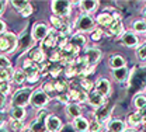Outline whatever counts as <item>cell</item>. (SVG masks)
Segmentation results:
<instances>
[{
  "mask_svg": "<svg viewBox=\"0 0 146 132\" xmlns=\"http://www.w3.org/2000/svg\"><path fill=\"white\" fill-rule=\"evenodd\" d=\"M133 105L138 108V111L146 110V96L142 94V93H138L133 97Z\"/></svg>",
  "mask_w": 146,
  "mask_h": 132,
  "instance_id": "28",
  "label": "cell"
},
{
  "mask_svg": "<svg viewBox=\"0 0 146 132\" xmlns=\"http://www.w3.org/2000/svg\"><path fill=\"white\" fill-rule=\"evenodd\" d=\"M94 24H96L94 19L91 16H89V14H84V13L80 14L76 19V23H74V25L80 31V34L82 33H91L94 30Z\"/></svg>",
  "mask_w": 146,
  "mask_h": 132,
  "instance_id": "5",
  "label": "cell"
},
{
  "mask_svg": "<svg viewBox=\"0 0 146 132\" xmlns=\"http://www.w3.org/2000/svg\"><path fill=\"white\" fill-rule=\"evenodd\" d=\"M11 79H13V82H14L16 84H23V83L27 80V79H25V73L23 72V69L14 70L13 75H11Z\"/></svg>",
  "mask_w": 146,
  "mask_h": 132,
  "instance_id": "31",
  "label": "cell"
},
{
  "mask_svg": "<svg viewBox=\"0 0 146 132\" xmlns=\"http://www.w3.org/2000/svg\"><path fill=\"white\" fill-rule=\"evenodd\" d=\"M0 69H11V62L6 55H0Z\"/></svg>",
  "mask_w": 146,
  "mask_h": 132,
  "instance_id": "38",
  "label": "cell"
},
{
  "mask_svg": "<svg viewBox=\"0 0 146 132\" xmlns=\"http://www.w3.org/2000/svg\"><path fill=\"white\" fill-rule=\"evenodd\" d=\"M132 33H146V21L145 20H135L132 23Z\"/></svg>",
  "mask_w": 146,
  "mask_h": 132,
  "instance_id": "29",
  "label": "cell"
},
{
  "mask_svg": "<svg viewBox=\"0 0 146 132\" xmlns=\"http://www.w3.org/2000/svg\"><path fill=\"white\" fill-rule=\"evenodd\" d=\"M121 42H122V45H125L128 48H135V46L139 45V38L135 33L127 31L121 35Z\"/></svg>",
  "mask_w": 146,
  "mask_h": 132,
  "instance_id": "13",
  "label": "cell"
},
{
  "mask_svg": "<svg viewBox=\"0 0 146 132\" xmlns=\"http://www.w3.org/2000/svg\"><path fill=\"white\" fill-rule=\"evenodd\" d=\"M94 117H96V121H97L98 124L104 125L106 122H108L110 121V117H111V108H110L108 105H103V107H100V108L96 110Z\"/></svg>",
  "mask_w": 146,
  "mask_h": 132,
  "instance_id": "11",
  "label": "cell"
},
{
  "mask_svg": "<svg viewBox=\"0 0 146 132\" xmlns=\"http://www.w3.org/2000/svg\"><path fill=\"white\" fill-rule=\"evenodd\" d=\"M49 70H51L49 73H51V75L54 76V77H58V76H59V73H60V70H62V69H60V66H58V65H55V66H52V68H51Z\"/></svg>",
  "mask_w": 146,
  "mask_h": 132,
  "instance_id": "46",
  "label": "cell"
},
{
  "mask_svg": "<svg viewBox=\"0 0 146 132\" xmlns=\"http://www.w3.org/2000/svg\"><path fill=\"white\" fill-rule=\"evenodd\" d=\"M28 59L33 60L36 65L42 63V62L45 60V52H44V49H42V48H38V46L31 48L30 52H28Z\"/></svg>",
  "mask_w": 146,
  "mask_h": 132,
  "instance_id": "17",
  "label": "cell"
},
{
  "mask_svg": "<svg viewBox=\"0 0 146 132\" xmlns=\"http://www.w3.org/2000/svg\"><path fill=\"white\" fill-rule=\"evenodd\" d=\"M89 131L91 132H103V127H101V124H98L97 121H93L89 124Z\"/></svg>",
  "mask_w": 146,
  "mask_h": 132,
  "instance_id": "41",
  "label": "cell"
},
{
  "mask_svg": "<svg viewBox=\"0 0 146 132\" xmlns=\"http://www.w3.org/2000/svg\"><path fill=\"white\" fill-rule=\"evenodd\" d=\"M103 132H108V131H103Z\"/></svg>",
  "mask_w": 146,
  "mask_h": 132,
  "instance_id": "57",
  "label": "cell"
},
{
  "mask_svg": "<svg viewBox=\"0 0 146 132\" xmlns=\"http://www.w3.org/2000/svg\"><path fill=\"white\" fill-rule=\"evenodd\" d=\"M30 4V1H25V0H14V1H11V6L14 7V9H17L18 11H21L24 7H27Z\"/></svg>",
  "mask_w": 146,
  "mask_h": 132,
  "instance_id": "39",
  "label": "cell"
},
{
  "mask_svg": "<svg viewBox=\"0 0 146 132\" xmlns=\"http://www.w3.org/2000/svg\"><path fill=\"white\" fill-rule=\"evenodd\" d=\"M142 17H143V20L146 21V7H143V9H142Z\"/></svg>",
  "mask_w": 146,
  "mask_h": 132,
  "instance_id": "53",
  "label": "cell"
},
{
  "mask_svg": "<svg viewBox=\"0 0 146 132\" xmlns=\"http://www.w3.org/2000/svg\"><path fill=\"white\" fill-rule=\"evenodd\" d=\"M108 34L112 35V37H121V35L124 34V25H122V23H121L119 20L115 21L108 28Z\"/></svg>",
  "mask_w": 146,
  "mask_h": 132,
  "instance_id": "27",
  "label": "cell"
},
{
  "mask_svg": "<svg viewBox=\"0 0 146 132\" xmlns=\"http://www.w3.org/2000/svg\"><path fill=\"white\" fill-rule=\"evenodd\" d=\"M6 107V96H3L0 93V111H3Z\"/></svg>",
  "mask_w": 146,
  "mask_h": 132,
  "instance_id": "49",
  "label": "cell"
},
{
  "mask_svg": "<svg viewBox=\"0 0 146 132\" xmlns=\"http://www.w3.org/2000/svg\"><path fill=\"white\" fill-rule=\"evenodd\" d=\"M25 108L23 107H11L10 108V118L16 121H23L25 118Z\"/></svg>",
  "mask_w": 146,
  "mask_h": 132,
  "instance_id": "26",
  "label": "cell"
},
{
  "mask_svg": "<svg viewBox=\"0 0 146 132\" xmlns=\"http://www.w3.org/2000/svg\"><path fill=\"white\" fill-rule=\"evenodd\" d=\"M18 46V38L13 33H3L0 35V52L10 54L14 52Z\"/></svg>",
  "mask_w": 146,
  "mask_h": 132,
  "instance_id": "1",
  "label": "cell"
},
{
  "mask_svg": "<svg viewBox=\"0 0 146 132\" xmlns=\"http://www.w3.org/2000/svg\"><path fill=\"white\" fill-rule=\"evenodd\" d=\"M69 42L72 44L74 48H77V49L80 51L82 48H84V46H86V44H87V39H86V37H84L83 34L77 33V34L72 35V38H70V41H69Z\"/></svg>",
  "mask_w": 146,
  "mask_h": 132,
  "instance_id": "24",
  "label": "cell"
},
{
  "mask_svg": "<svg viewBox=\"0 0 146 132\" xmlns=\"http://www.w3.org/2000/svg\"><path fill=\"white\" fill-rule=\"evenodd\" d=\"M66 115L69 118H73V119L82 117V107L79 104H76V103H69L66 105Z\"/></svg>",
  "mask_w": 146,
  "mask_h": 132,
  "instance_id": "22",
  "label": "cell"
},
{
  "mask_svg": "<svg viewBox=\"0 0 146 132\" xmlns=\"http://www.w3.org/2000/svg\"><path fill=\"white\" fill-rule=\"evenodd\" d=\"M13 75L11 69H0V83L1 82H7Z\"/></svg>",
  "mask_w": 146,
  "mask_h": 132,
  "instance_id": "40",
  "label": "cell"
},
{
  "mask_svg": "<svg viewBox=\"0 0 146 132\" xmlns=\"http://www.w3.org/2000/svg\"><path fill=\"white\" fill-rule=\"evenodd\" d=\"M54 87H55V92H56L58 96L68 93V84H66V82H63V80H56V82H54Z\"/></svg>",
  "mask_w": 146,
  "mask_h": 132,
  "instance_id": "30",
  "label": "cell"
},
{
  "mask_svg": "<svg viewBox=\"0 0 146 132\" xmlns=\"http://www.w3.org/2000/svg\"><path fill=\"white\" fill-rule=\"evenodd\" d=\"M80 84H82V87H83L86 92H89V93H90L91 90H94V83L91 82L90 79H87V77H82Z\"/></svg>",
  "mask_w": 146,
  "mask_h": 132,
  "instance_id": "35",
  "label": "cell"
},
{
  "mask_svg": "<svg viewBox=\"0 0 146 132\" xmlns=\"http://www.w3.org/2000/svg\"><path fill=\"white\" fill-rule=\"evenodd\" d=\"M86 101H87V93L86 92H79L77 103H86Z\"/></svg>",
  "mask_w": 146,
  "mask_h": 132,
  "instance_id": "48",
  "label": "cell"
},
{
  "mask_svg": "<svg viewBox=\"0 0 146 132\" xmlns=\"http://www.w3.org/2000/svg\"><path fill=\"white\" fill-rule=\"evenodd\" d=\"M51 24L54 25V30L56 31H59L65 24H66V21L63 19H60V17H56V16H51Z\"/></svg>",
  "mask_w": 146,
  "mask_h": 132,
  "instance_id": "33",
  "label": "cell"
},
{
  "mask_svg": "<svg viewBox=\"0 0 146 132\" xmlns=\"http://www.w3.org/2000/svg\"><path fill=\"white\" fill-rule=\"evenodd\" d=\"M87 103L96 107V108H100L103 105H106V97H103L101 94H98L96 90H91L90 93L87 94Z\"/></svg>",
  "mask_w": 146,
  "mask_h": 132,
  "instance_id": "15",
  "label": "cell"
},
{
  "mask_svg": "<svg viewBox=\"0 0 146 132\" xmlns=\"http://www.w3.org/2000/svg\"><path fill=\"white\" fill-rule=\"evenodd\" d=\"M25 132H33V131H31V129H27V131H25Z\"/></svg>",
  "mask_w": 146,
  "mask_h": 132,
  "instance_id": "56",
  "label": "cell"
},
{
  "mask_svg": "<svg viewBox=\"0 0 146 132\" xmlns=\"http://www.w3.org/2000/svg\"><path fill=\"white\" fill-rule=\"evenodd\" d=\"M0 132H9V129L4 128V127H1V128H0Z\"/></svg>",
  "mask_w": 146,
  "mask_h": 132,
  "instance_id": "54",
  "label": "cell"
},
{
  "mask_svg": "<svg viewBox=\"0 0 146 132\" xmlns=\"http://www.w3.org/2000/svg\"><path fill=\"white\" fill-rule=\"evenodd\" d=\"M72 125L77 132H87L89 131V121H87L84 117L74 118L73 122H72Z\"/></svg>",
  "mask_w": 146,
  "mask_h": 132,
  "instance_id": "21",
  "label": "cell"
},
{
  "mask_svg": "<svg viewBox=\"0 0 146 132\" xmlns=\"http://www.w3.org/2000/svg\"><path fill=\"white\" fill-rule=\"evenodd\" d=\"M56 98H58V101H59V103L66 104V105L70 103V98H69V94H68V93H65V94H59Z\"/></svg>",
  "mask_w": 146,
  "mask_h": 132,
  "instance_id": "44",
  "label": "cell"
},
{
  "mask_svg": "<svg viewBox=\"0 0 146 132\" xmlns=\"http://www.w3.org/2000/svg\"><path fill=\"white\" fill-rule=\"evenodd\" d=\"M0 93L3 96H7L11 93V84L9 82H1L0 83Z\"/></svg>",
  "mask_w": 146,
  "mask_h": 132,
  "instance_id": "37",
  "label": "cell"
},
{
  "mask_svg": "<svg viewBox=\"0 0 146 132\" xmlns=\"http://www.w3.org/2000/svg\"><path fill=\"white\" fill-rule=\"evenodd\" d=\"M51 62H60V55H59V51H56L52 54L51 56Z\"/></svg>",
  "mask_w": 146,
  "mask_h": 132,
  "instance_id": "50",
  "label": "cell"
},
{
  "mask_svg": "<svg viewBox=\"0 0 146 132\" xmlns=\"http://www.w3.org/2000/svg\"><path fill=\"white\" fill-rule=\"evenodd\" d=\"M6 3H7V1H0V16L3 14V11H4V9H6Z\"/></svg>",
  "mask_w": 146,
  "mask_h": 132,
  "instance_id": "52",
  "label": "cell"
},
{
  "mask_svg": "<svg viewBox=\"0 0 146 132\" xmlns=\"http://www.w3.org/2000/svg\"><path fill=\"white\" fill-rule=\"evenodd\" d=\"M49 27L44 23H36L33 27V31H31V37H33V41H42L44 38L48 35L49 33Z\"/></svg>",
  "mask_w": 146,
  "mask_h": 132,
  "instance_id": "7",
  "label": "cell"
},
{
  "mask_svg": "<svg viewBox=\"0 0 146 132\" xmlns=\"http://www.w3.org/2000/svg\"><path fill=\"white\" fill-rule=\"evenodd\" d=\"M79 7L84 14L90 16L93 11H96V9L98 7V1L96 0H86V1H79Z\"/></svg>",
  "mask_w": 146,
  "mask_h": 132,
  "instance_id": "19",
  "label": "cell"
},
{
  "mask_svg": "<svg viewBox=\"0 0 146 132\" xmlns=\"http://www.w3.org/2000/svg\"><path fill=\"white\" fill-rule=\"evenodd\" d=\"M51 9L54 11V16L56 17H68L70 14L72 10V1H66V0H55L51 4Z\"/></svg>",
  "mask_w": 146,
  "mask_h": 132,
  "instance_id": "4",
  "label": "cell"
},
{
  "mask_svg": "<svg viewBox=\"0 0 146 132\" xmlns=\"http://www.w3.org/2000/svg\"><path fill=\"white\" fill-rule=\"evenodd\" d=\"M136 56H138L139 60L146 62V42L138 45V48H136Z\"/></svg>",
  "mask_w": 146,
  "mask_h": 132,
  "instance_id": "34",
  "label": "cell"
},
{
  "mask_svg": "<svg viewBox=\"0 0 146 132\" xmlns=\"http://www.w3.org/2000/svg\"><path fill=\"white\" fill-rule=\"evenodd\" d=\"M101 56H103L101 51L98 48H96V46L86 49V54H84V59H86V62H87L89 66H96L100 62Z\"/></svg>",
  "mask_w": 146,
  "mask_h": 132,
  "instance_id": "9",
  "label": "cell"
},
{
  "mask_svg": "<svg viewBox=\"0 0 146 132\" xmlns=\"http://www.w3.org/2000/svg\"><path fill=\"white\" fill-rule=\"evenodd\" d=\"M119 17L118 16H115V14H110V13H101V14H98L97 16V19L96 21L98 23V25H103V27H111L115 21H118Z\"/></svg>",
  "mask_w": 146,
  "mask_h": 132,
  "instance_id": "14",
  "label": "cell"
},
{
  "mask_svg": "<svg viewBox=\"0 0 146 132\" xmlns=\"http://www.w3.org/2000/svg\"><path fill=\"white\" fill-rule=\"evenodd\" d=\"M3 33H6V23L0 20V35H1Z\"/></svg>",
  "mask_w": 146,
  "mask_h": 132,
  "instance_id": "51",
  "label": "cell"
},
{
  "mask_svg": "<svg viewBox=\"0 0 146 132\" xmlns=\"http://www.w3.org/2000/svg\"><path fill=\"white\" fill-rule=\"evenodd\" d=\"M10 128H11L14 132H20V131H23V129H24V124H23V121L11 119V121H10Z\"/></svg>",
  "mask_w": 146,
  "mask_h": 132,
  "instance_id": "36",
  "label": "cell"
},
{
  "mask_svg": "<svg viewBox=\"0 0 146 132\" xmlns=\"http://www.w3.org/2000/svg\"><path fill=\"white\" fill-rule=\"evenodd\" d=\"M46 117H48V114L46 111H41V113L36 115V119L31 124V127H30V129L33 132H48L46 129V125H45V121H46Z\"/></svg>",
  "mask_w": 146,
  "mask_h": 132,
  "instance_id": "8",
  "label": "cell"
},
{
  "mask_svg": "<svg viewBox=\"0 0 146 132\" xmlns=\"http://www.w3.org/2000/svg\"><path fill=\"white\" fill-rule=\"evenodd\" d=\"M65 75L68 76V77H73V76H76V70H74V68H73L72 63H69V65H66V66H65Z\"/></svg>",
  "mask_w": 146,
  "mask_h": 132,
  "instance_id": "43",
  "label": "cell"
},
{
  "mask_svg": "<svg viewBox=\"0 0 146 132\" xmlns=\"http://www.w3.org/2000/svg\"><path fill=\"white\" fill-rule=\"evenodd\" d=\"M58 31L56 30H49L48 35L44 38L41 42H42V49H52L56 46V42H58Z\"/></svg>",
  "mask_w": 146,
  "mask_h": 132,
  "instance_id": "12",
  "label": "cell"
},
{
  "mask_svg": "<svg viewBox=\"0 0 146 132\" xmlns=\"http://www.w3.org/2000/svg\"><path fill=\"white\" fill-rule=\"evenodd\" d=\"M112 77L117 80V82H127L128 79L131 77V70L125 68H121V69H115L112 70Z\"/></svg>",
  "mask_w": 146,
  "mask_h": 132,
  "instance_id": "20",
  "label": "cell"
},
{
  "mask_svg": "<svg viewBox=\"0 0 146 132\" xmlns=\"http://www.w3.org/2000/svg\"><path fill=\"white\" fill-rule=\"evenodd\" d=\"M45 125H46L48 132H59L60 128H62V121L56 115H48L46 121H45Z\"/></svg>",
  "mask_w": 146,
  "mask_h": 132,
  "instance_id": "16",
  "label": "cell"
},
{
  "mask_svg": "<svg viewBox=\"0 0 146 132\" xmlns=\"http://www.w3.org/2000/svg\"><path fill=\"white\" fill-rule=\"evenodd\" d=\"M107 131L108 132H125L127 131V124L121 119H110L107 124Z\"/></svg>",
  "mask_w": 146,
  "mask_h": 132,
  "instance_id": "18",
  "label": "cell"
},
{
  "mask_svg": "<svg viewBox=\"0 0 146 132\" xmlns=\"http://www.w3.org/2000/svg\"><path fill=\"white\" fill-rule=\"evenodd\" d=\"M141 124H143V119H142V115L139 111H136V113H132L128 115V125L131 127V129H135V128H138Z\"/></svg>",
  "mask_w": 146,
  "mask_h": 132,
  "instance_id": "23",
  "label": "cell"
},
{
  "mask_svg": "<svg viewBox=\"0 0 146 132\" xmlns=\"http://www.w3.org/2000/svg\"><path fill=\"white\" fill-rule=\"evenodd\" d=\"M31 13H33V6H31V4H28L27 7H24V9L20 11V14H21L23 17H28V16H31Z\"/></svg>",
  "mask_w": 146,
  "mask_h": 132,
  "instance_id": "45",
  "label": "cell"
},
{
  "mask_svg": "<svg viewBox=\"0 0 146 132\" xmlns=\"http://www.w3.org/2000/svg\"><path fill=\"white\" fill-rule=\"evenodd\" d=\"M94 90L98 94H101L103 97H107L110 94V92H111V83H110V80L106 79V77H100L96 82V84H94Z\"/></svg>",
  "mask_w": 146,
  "mask_h": 132,
  "instance_id": "10",
  "label": "cell"
},
{
  "mask_svg": "<svg viewBox=\"0 0 146 132\" xmlns=\"http://www.w3.org/2000/svg\"><path fill=\"white\" fill-rule=\"evenodd\" d=\"M59 132H77V131L73 128L72 124H66V125H62V128H60Z\"/></svg>",
  "mask_w": 146,
  "mask_h": 132,
  "instance_id": "47",
  "label": "cell"
},
{
  "mask_svg": "<svg viewBox=\"0 0 146 132\" xmlns=\"http://www.w3.org/2000/svg\"><path fill=\"white\" fill-rule=\"evenodd\" d=\"M110 66L115 70V69H121V68H125L127 66V60L125 58L121 56V55H112L110 58Z\"/></svg>",
  "mask_w": 146,
  "mask_h": 132,
  "instance_id": "25",
  "label": "cell"
},
{
  "mask_svg": "<svg viewBox=\"0 0 146 132\" xmlns=\"http://www.w3.org/2000/svg\"><path fill=\"white\" fill-rule=\"evenodd\" d=\"M125 132H136V131H135V129H127Z\"/></svg>",
  "mask_w": 146,
  "mask_h": 132,
  "instance_id": "55",
  "label": "cell"
},
{
  "mask_svg": "<svg viewBox=\"0 0 146 132\" xmlns=\"http://www.w3.org/2000/svg\"><path fill=\"white\" fill-rule=\"evenodd\" d=\"M145 128H146V122H145Z\"/></svg>",
  "mask_w": 146,
  "mask_h": 132,
  "instance_id": "58",
  "label": "cell"
},
{
  "mask_svg": "<svg viewBox=\"0 0 146 132\" xmlns=\"http://www.w3.org/2000/svg\"><path fill=\"white\" fill-rule=\"evenodd\" d=\"M39 65L34 63L30 59H25L23 62V72L25 73V79L28 83H36V80L39 79Z\"/></svg>",
  "mask_w": 146,
  "mask_h": 132,
  "instance_id": "2",
  "label": "cell"
},
{
  "mask_svg": "<svg viewBox=\"0 0 146 132\" xmlns=\"http://www.w3.org/2000/svg\"><path fill=\"white\" fill-rule=\"evenodd\" d=\"M49 100H51V98L42 92V89H36V90H33V93H31L30 104H31L34 108H44V107L48 105Z\"/></svg>",
  "mask_w": 146,
  "mask_h": 132,
  "instance_id": "6",
  "label": "cell"
},
{
  "mask_svg": "<svg viewBox=\"0 0 146 132\" xmlns=\"http://www.w3.org/2000/svg\"><path fill=\"white\" fill-rule=\"evenodd\" d=\"M33 90L30 87H24V89H18L14 93L11 98V107H25L30 103V97H31Z\"/></svg>",
  "mask_w": 146,
  "mask_h": 132,
  "instance_id": "3",
  "label": "cell"
},
{
  "mask_svg": "<svg viewBox=\"0 0 146 132\" xmlns=\"http://www.w3.org/2000/svg\"><path fill=\"white\" fill-rule=\"evenodd\" d=\"M91 39L93 41H98V39H101L103 37V30L101 28H94L93 31H91Z\"/></svg>",
  "mask_w": 146,
  "mask_h": 132,
  "instance_id": "42",
  "label": "cell"
},
{
  "mask_svg": "<svg viewBox=\"0 0 146 132\" xmlns=\"http://www.w3.org/2000/svg\"><path fill=\"white\" fill-rule=\"evenodd\" d=\"M42 92L48 96L49 98H51V97H54V96L58 97L56 92H55V87H54V82H46V83L42 86Z\"/></svg>",
  "mask_w": 146,
  "mask_h": 132,
  "instance_id": "32",
  "label": "cell"
}]
</instances>
